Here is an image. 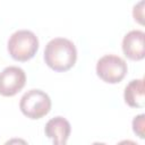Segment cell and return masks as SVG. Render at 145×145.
I'll use <instances>...</instances> for the list:
<instances>
[{
  "mask_svg": "<svg viewBox=\"0 0 145 145\" xmlns=\"http://www.w3.org/2000/svg\"><path fill=\"white\" fill-rule=\"evenodd\" d=\"M92 145H106L105 143H102V142H94Z\"/></svg>",
  "mask_w": 145,
  "mask_h": 145,
  "instance_id": "12",
  "label": "cell"
},
{
  "mask_svg": "<svg viewBox=\"0 0 145 145\" xmlns=\"http://www.w3.org/2000/svg\"><path fill=\"white\" fill-rule=\"evenodd\" d=\"M117 145H138V144L134 140H130V139H123V140L119 142Z\"/></svg>",
  "mask_w": 145,
  "mask_h": 145,
  "instance_id": "11",
  "label": "cell"
},
{
  "mask_svg": "<svg viewBox=\"0 0 145 145\" xmlns=\"http://www.w3.org/2000/svg\"><path fill=\"white\" fill-rule=\"evenodd\" d=\"M7 49L12 59L27 61L35 56L39 49V39L32 31L18 29L9 37Z\"/></svg>",
  "mask_w": 145,
  "mask_h": 145,
  "instance_id": "2",
  "label": "cell"
},
{
  "mask_svg": "<svg viewBox=\"0 0 145 145\" xmlns=\"http://www.w3.org/2000/svg\"><path fill=\"white\" fill-rule=\"evenodd\" d=\"M71 126L63 117L51 118L44 128V133L49 138L53 139V145H67V139L70 135Z\"/></svg>",
  "mask_w": 145,
  "mask_h": 145,
  "instance_id": "7",
  "label": "cell"
},
{
  "mask_svg": "<svg viewBox=\"0 0 145 145\" xmlns=\"http://www.w3.org/2000/svg\"><path fill=\"white\" fill-rule=\"evenodd\" d=\"M77 60V50L75 44L65 37H54L50 40L44 49L45 63L56 71L69 70Z\"/></svg>",
  "mask_w": 145,
  "mask_h": 145,
  "instance_id": "1",
  "label": "cell"
},
{
  "mask_svg": "<svg viewBox=\"0 0 145 145\" xmlns=\"http://www.w3.org/2000/svg\"><path fill=\"white\" fill-rule=\"evenodd\" d=\"M144 118H145V116L142 113V114H138L137 117H135L133 120V130L140 138H144Z\"/></svg>",
  "mask_w": 145,
  "mask_h": 145,
  "instance_id": "9",
  "label": "cell"
},
{
  "mask_svg": "<svg viewBox=\"0 0 145 145\" xmlns=\"http://www.w3.org/2000/svg\"><path fill=\"white\" fill-rule=\"evenodd\" d=\"M19 109L27 118L40 119L51 110V99L41 89H29L22 96Z\"/></svg>",
  "mask_w": 145,
  "mask_h": 145,
  "instance_id": "3",
  "label": "cell"
},
{
  "mask_svg": "<svg viewBox=\"0 0 145 145\" xmlns=\"http://www.w3.org/2000/svg\"><path fill=\"white\" fill-rule=\"evenodd\" d=\"M3 145H28V144L23 138H11V139L7 140Z\"/></svg>",
  "mask_w": 145,
  "mask_h": 145,
  "instance_id": "10",
  "label": "cell"
},
{
  "mask_svg": "<svg viewBox=\"0 0 145 145\" xmlns=\"http://www.w3.org/2000/svg\"><path fill=\"white\" fill-rule=\"evenodd\" d=\"M145 33L139 29H133L128 32L122 40V51L130 60H142L145 57L144 45Z\"/></svg>",
  "mask_w": 145,
  "mask_h": 145,
  "instance_id": "6",
  "label": "cell"
},
{
  "mask_svg": "<svg viewBox=\"0 0 145 145\" xmlns=\"http://www.w3.org/2000/svg\"><path fill=\"white\" fill-rule=\"evenodd\" d=\"M128 67L126 61L114 54H105L97 60L96 74L105 83L116 84L121 82L126 74Z\"/></svg>",
  "mask_w": 145,
  "mask_h": 145,
  "instance_id": "4",
  "label": "cell"
},
{
  "mask_svg": "<svg viewBox=\"0 0 145 145\" xmlns=\"http://www.w3.org/2000/svg\"><path fill=\"white\" fill-rule=\"evenodd\" d=\"M125 102L133 108H143L144 106V80L143 79H133L125 87L123 92Z\"/></svg>",
  "mask_w": 145,
  "mask_h": 145,
  "instance_id": "8",
  "label": "cell"
},
{
  "mask_svg": "<svg viewBox=\"0 0 145 145\" xmlns=\"http://www.w3.org/2000/svg\"><path fill=\"white\" fill-rule=\"evenodd\" d=\"M26 83L25 71L17 66L6 67L0 72V95L14 96Z\"/></svg>",
  "mask_w": 145,
  "mask_h": 145,
  "instance_id": "5",
  "label": "cell"
}]
</instances>
